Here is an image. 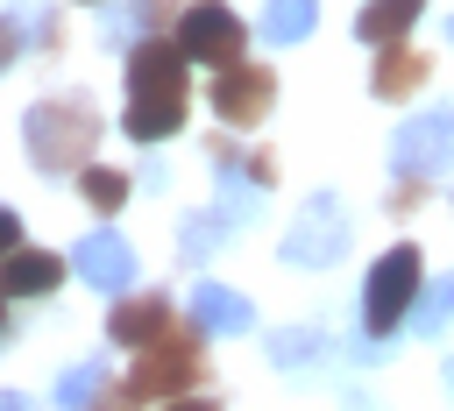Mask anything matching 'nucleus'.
I'll use <instances>...</instances> for the list:
<instances>
[{"label": "nucleus", "instance_id": "4be33fe9", "mask_svg": "<svg viewBox=\"0 0 454 411\" xmlns=\"http://www.w3.org/2000/svg\"><path fill=\"white\" fill-rule=\"evenodd\" d=\"M14 57H21V28H14V21H0V71H7Z\"/></svg>", "mask_w": 454, "mask_h": 411}, {"label": "nucleus", "instance_id": "2eb2a0df", "mask_svg": "<svg viewBox=\"0 0 454 411\" xmlns=\"http://www.w3.org/2000/svg\"><path fill=\"white\" fill-rule=\"evenodd\" d=\"M78 191H85V206H92V213H121V206H128V170L85 163V170H78Z\"/></svg>", "mask_w": 454, "mask_h": 411}, {"label": "nucleus", "instance_id": "7ed1b4c3", "mask_svg": "<svg viewBox=\"0 0 454 411\" xmlns=\"http://www.w3.org/2000/svg\"><path fill=\"white\" fill-rule=\"evenodd\" d=\"M199 368H206V354H199V333L192 326H170V333H156L149 347H142V361L106 390L114 404H156V397H184L192 383H199Z\"/></svg>", "mask_w": 454, "mask_h": 411}, {"label": "nucleus", "instance_id": "a211bd4d", "mask_svg": "<svg viewBox=\"0 0 454 411\" xmlns=\"http://www.w3.org/2000/svg\"><path fill=\"white\" fill-rule=\"evenodd\" d=\"M57 397H64V404H92V397H106V383H99V368H78V376L57 383Z\"/></svg>", "mask_w": 454, "mask_h": 411}, {"label": "nucleus", "instance_id": "aec40b11", "mask_svg": "<svg viewBox=\"0 0 454 411\" xmlns=\"http://www.w3.org/2000/svg\"><path fill=\"white\" fill-rule=\"evenodd\" d=\"M213 234H220V220H192V227H184V248H192V255H199V248H206V241H213Z\"/></svg>", "mask_w": 454, "mask_h": 411}, {"label": "nucleus", "instance_id": "f8f14e48", "mask_svg": "<svg viewBox=\"0 0 454 411\" xmlns=\"http://www.w3.org/2000/svg\"><path fill=\"white\" fill-rule=\"evenodd\" d=\"M192 319H199V333H241L248 326V298L220 291V283H199L192 291Z\"/></svg>", "mask_w": 454, "mask_h": 411}, {"label": "nucleus", "instance_id": "412c9836", "mask_svg": "<svg viewBox=\"0 0 454 411\" xmlns=\"http://www.w3.org/2000/svg\"><path fill=\"white\" fill-rule=\"evenodd\" d=\"M14 248H21V220L0 206V255H14Z\"/></svg>", "mask_w": 454, "mask_h": 411}, {"label": "nucleus", "instance_id": "423d86ee", "mask_svg": "<svg viewBox=\"0 0 454 411\" xmlns=\"http://www.w3.org/2000/svg\"><path fill=\"white\" fill-rule=\"evenodd\" d=\"M390 163H397V177H404V170H411V177H440V170H454V106H433V113L404 120Z\"/></svg>", "mask_w": 454, "mask_h": 411}, {"label": "nucleus", "instance_id": "f3484780", "mask_svg": "<svg viewBox=\"0 0 454 411\" xmlns=\"http://www.w3.org/2000/svg\"><path fill=\"white\" fill-rule=\"evenodd\" d=\"M447 319H454V276H440V283L419 291V305H411V333H440Z\"/></svg>", "mask_w": 454, "mask_h": 411}, {"label": "nucleus", "instance_id": "9d476101", "mask_svg": "<svg viewBox=\"0 0 454 411\" xmlns=\"http://www.w3.org/2000/svg\"><path fill=\"white\" fill-rule=\"evenodd\" d=\"M71 255H78V276H85V283H99V291H114V298H121V291H128V276H135V248H128L121 234H85Z\"/></svg>", "mask_w": 454, "mask_h": 411}, {"label": "nucleus", "instance_id": "4468645a", "mask_svg": "<svg viewBox=\"0 0 454 411\" xmlns=\"http://www.w3.org/2000/svg\"><path fill=\"white\" fill-rule=\"evenodd\" d=\"M419 14H426V0H369L362 21H355V35H362V43H397Z\"/></svg>", "mask_w": 454, "mask_h": 411}, {"label": "nucleus", "instance_id": "1a4fd4ad", "mask_svg": "<svg viewBox=\"0 0 454 411\" xmlns=\"http://www.w3.org/2000/svg\"><path fill=\"white\" fill-rule=\"evenodd\" d=\"M170 326H177V312H170V298H156V291H142V298H121V305L106 312V333H114L121 347H135V354H142L156 333H170Z\"/></svg>", "mask_w": 454, "mask_h": 411}, {"label": "nucleus", "instance_id": "dca6fc26", "mask_svg": "<svg viewBox=\"0 0 454 411\" xmlns=\"http://www.w3.org/2000/svg\"><path fill=\"white\" fill-rule=\"evenodd\" d=\"M312 14H319V0H270L262 7V35L270 43H298L312 28Z\"/></svg>", "mask_w": 454, "mask_h": 411}, {"label": "nucleus", "instance_id": "20e7f679", "mask_svg": "<svg viewBox=\"0 0 454 411\" xmlns=\"http://www.w3.org/2000/svg\"><path fill=\"white\" fill-rule=\"evenodd\" d=\"M419 291H426V262H419V248L404 241V248H390V255L369 269L362 326H369V333H397V326H404V312L419 305Z\"/></svg>", "mask_w": 454, "mask_h": 411}, {"label": "nucleus", "instance_id": "f257e3e1", "mask_svg": "<svg viewBox=\"0 0 454 411\" xmlns=\"http://www.w3.org/2000/svg\"><path fill=\"white\" fill-rule=\"evenodd\" d=\"M184 71H192V57H184L177 35H142L128 50V113H121V128L135 142H163V135L184 128Z\"/></svg>", "mask_w": 454, "mask_h": 411}, {"label": "nucleus", "instance_id": "39448f33", "mask_svg": "<svg viewBox=\"0 0 454 411\" xmlns=\"http://www.w3.org/2000/svg\"><path fill=\"white\" fill-rule=\"evenodd\" d=\"M177 43H184V57L192 64H234L241 50H248V28H241V14L234 7H220V0H192L184 14H177Z\"/></svg>", "mask_w": 454, "mask_h": 411}, {"label": "nucleus", "instance_id": "ddd939ff", "mask_svg": "<svg viewBox=\"0 0 454 411\" xmlns=\"http://www.w3.org/2000/svg\"><path fill=\"white\" fill-rule=\"evenodd\" d=\"M376 50H383V57H376V92H383V99H404V92L426 78V57H419L404 35H397V43H376Z\"/></svg>", "mask_w": 454, "mask_h": 411}, {"label": "nucleus", "instance_id": "6e6552de", "mask_svg": "<svg viewBox=\"0 0 454 411\" xmlns=\"http://www.w3.org/2000/svg\"><path fill=\"white\" fill-rule=\"evenodd\" d=\"M284 255H291V262H305V269H319V262L348 255V213H340L333 198H312V206L291 220V234H284Z\"/></svg>", "mask_w": 454, "mask_h": 411}, {"label": "nucleus", "instance_id": "5701e85b", "mask_svg": "<svg viewBox=\"0 0 454 411\" xmlns=\"http://www.w3.org/2000/svg\"><path fill=\"white\" fill-rule=\"evenodd\" d=\"M0 326H7V291H0Z\"/></svg>", "mask_w": 454, "mask_h": 411}, {"label": "nucleus", "instance_id": "f03ea898", "mask_svg": "<svg viewBox=\"0 0 454 411\" xmlns=\"http://www.w3.org/2000/svg\"><path fill=\"white\" fill-rule=\"evenodd\" d=\"M21 135H28V163H35L43 177H64V170H85V163H92L99 113H92L85 99H35L28 120H21Z\"/></svg>", "mask_w": 454, "mask_h": 411}, {"label": "nucleus", "instance_id": "9b49d317", "mask_svg": "<svg viewBox=\"0 0 454 411\" xmlns=\"http://www.w3.org/2000/svg\"><path fill=\"white\" fill-rule=\"evenodd\" d=\"M64 283V255H50V248H14V255H0V291L7 298H43V291H57Z\"/></svg>", "mask_w": 454, "mask_h": 411}, {"label": "nucleus", "instance_id": "b1692460", "mask_svg": "<svg viewBox=\"0 0 454 411\" xmlns=\"http://www.w3.org/2000/svg\"><path fill=\"white\" fill-rule=\"evenodd\" d=\"M447 383H454V361H447Z\"/></svg>", "mask_w": 454, "mask_h": 411}, {"label": "nucleus", "instance_id": "0eeeda50", "mask_svg": "<svg viewBox=\"0 0 454 411\" xmlns=\"http://www.w3.org/2000/svg\"><path fill=\"white\" fill-rule=\"evenodd\" d=\"M277 106V78L262 71V64H220V78H213V113L227 120V128H255L262 113Z\"/></svg>", "mask_w": 454, "mask_h": 411}, {"label": "nucleus", "instance_id": "6ab92c4d", "mask_svg": "<svg viewBox=\"0 0 454 411\" xmlns=\"http://www.w3.org/2000/svg\"><path fill=\"white\" fill-rule=\"evenodd\" d=\"M319 354V333H277V361H312Z\"/></svg>", "mask_w": 454, "mask_h": 411}]
</instances>
